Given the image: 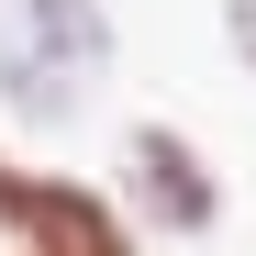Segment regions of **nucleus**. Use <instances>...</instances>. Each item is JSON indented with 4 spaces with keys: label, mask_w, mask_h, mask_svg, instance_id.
I'll return each mask as SVG.
<instances>
[{
    "label": "nucleus",
    "mask_w": 256,
    "mask_h": 256,
    "mask_svg": "<svg viewBox=\"0 0 256 256\" xmlns=\"http://www.w3.org/2000/svg\"><path fill=\"white\" fill-rule=\"evenodd\" d=\"M100 67V22L90 0H0V78L22 112H67Z\"/></svg>",
    "instance_id": "nucleus-1"
},
{
    "label": "nucleus",
    "mask_w": 256,
    "mask_h": 256,
    "mask_svg": "<svg viewBox=\"0 0 256 256\" xmlns=\"http://www.w3.org/2000/svg\"><path fill=\"white\" fill-rule=\"evenodd\" d=\"M0 223L22 234V256H134L122 223L78 178H34V167H12V156H0Z\"/></svg>",
    "instance_id": "nucleus-2"
},
{
    "label": "nucleus",
    "mask_w": 256,
    "mask_h": 256,
    "mask_svg": "<svg viewBox=\"0 0 256 256\" xmlns=\"http://www.w3.org/2000/svg\"><path fill=\"white\" fill-rule=\"evenodd\" d=\"M122 167H134V200L156 212L167 234H200L212 212H223V190H212V167L190 134H167V122H134V145H122Z\"/></svg>",
    "instance_id": "nucleus-3"
},
{
    "label": "nucleus",
    "mask_w": 256,
    "mask_h": 256,
    "mask_svg": "<svg viewBox=\"0 0 256 256\" xmlns=\"http://www.w3.org/2000/svg\"><path fill=\"white\" fill-rule=\"evenodd\" d=\"M234 45H245V56H256V0H234Z\"/></svg>",
    "instance_id": "nucleus-4"
}]
</instances>
